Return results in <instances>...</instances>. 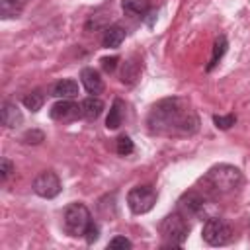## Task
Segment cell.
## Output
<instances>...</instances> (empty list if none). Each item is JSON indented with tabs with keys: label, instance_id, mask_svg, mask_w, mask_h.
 I'll return each instance as SVG.
<instances>
[{
	"label": "cell",
	"instance_id": "27",
	"mask_svg": "<svg viewBox=\"0 0 250 250\" xmlns=\"http://www.w3.org/2000/svg\"><path fill=\"white\" fill-rule=\"evenodd\" d=\"M100 62H102V68H104L105 72H109V74H111V72H115V68H117L119 57H115V55H113V57H104Z\"/></svg>",
	"mask_w": 250,
	"mask_h": 250
},
{
	"label": "cell",
	"instance_id": "26",
	"mask_svg": "<svg viewBox=\"0 0 250 250\" xmlns=\"http://www.w3.org/2000/svg\"><path fill=\"white\" fill-rule=\"evenodd\" d=\"M12 172H14V164H12V160L2 158V160H0V180L6 182V180L10 178Z\"/></svg>",
	"mask_w": 250,
	"mask_h": 250
},
{
	"label": "cell",
	"instance_id": "12",
	"mask_svg": "<svg viewBox=\"0 0 250 250\" xmlns=\"http://www.w3.org/2000/svg\"><path fill=\"white\" fill-rule=\"evenodd\" d=\"M51 96L59 100H72L78 96V82L72 78H62L51 86Z\"/></svg>",
	"mask_w": 250,
	"mask_h": 250
},
{
	"label": "cell",
	"instance_id": "5",
	"mask_svg": "<svg viewBox=\"0 0 250 250\" xmlns=\"http://www.w3.org/2000/svg\"><path fill=\"white\" fill-rule=\"evenodd\" d=\"M201 236L209 246H225L232 240V227L223 217H207Z\"/></svg>",
	"mask_w": 250,
	"mask_h": 250
},
{
	"label": "cell",
	"instance_id": "18",
	"mask_svg": "<svg viewBox=\"0 0 250 250\" xmlns=\"http://www.w3.org/2000/svg\"><path fill=\"white\" fill-rule=\"evenodd\" d=\"M121 6H123V12L129 14V16L145 18L150 12V2L148 0H123Z\"/></svg>",
	"mask_w": 250,
	"mask_h": 250
},
{
	"label": "cell",
	"instance_id": "1",
	"mask_svg": "<svg viewBox=\"0 0 250 250\" xmlns=\"http://www.w3.org/2000/svg\"><path fill=\"white\" fill-rule=\"evenodd\" d=\"M146 129L158 137H191L199 129V117L189 100L170 96L152 104L146 115Z\"/></svg>",
	"mask_w": 250,
	"mask_h": 250
},
{
	"label": "cell",
	"instance_id": "28",
	"mask_svg": "<svg viewBox=\"0 0 250 250\" xmlns=\"http://www.w3.org/2000/svg\"><path fill=\"white\" fill-rule=\"evenodd\" d=\"M146 16H148V18H146V25H148V27H152V23H154V18H156V12H152V10H150Z\"/></svg>",
	"mask_w": 250,
	"mask_h": 250
},
{
	"label": "cell",
	"instance_id": "3",
	"mask_svg": "<svg viewBox=\"0 0 250 250\" xmlns=\"http://www.w3.org/2000/svg\"><path fill=\"white\" fill-rule=\"evenodd\" d=\"M158 229H160L162 248H182L188 234H189V223L180 211L168 213L160 221Z\"/></svg>",
	"mask_w": 250,
	"mask_h": 250
},
{
	"label": "cell",
	"instance_id": "11",
	"mask_svg": "<svg viewBox=\"0 0 250 250\" xmlns=\"http://www.w3.org/2000/svg\"><path fill=\"white\" fill-rule=\"evenodd\" d=\"M0 121H2L4 127L16 129V127H20L23 123V115H21L20 107L14 102H4L2 109H0Z\"/></svg>",
	"mask_w": 250,
	"mask_h": 250
},
{
	"label": "cell",
	"instance_id": "15",
	"mask_svg": "<svg viewBox=\"0 0 250 250\" xmlns=\"http://www.w3.org/2000/svg\"><path fill=\"white\" fill-rule=\"evenodd\" d=\"M80 109H82V119L96 121L104 111V102L98 96H90V98L80 102Z\"/></svg>",
	"mask_w": 250,
	"mask_h": 250
},
{
	"label": "cell",
	"instance_id": "10",
	"mask_svg": "<svg viewBox=\"0 0 250 250\" xmlns=\"http://www.w3.org/2000/svg\"><path fill=\"white\" fill-rule=\"evenodd\" d=\"M80 82H82V86L86 88V92L92 94V96H98V94L104 92V78H102L100 72H98L96 68H92V66H84V68L80 70Z\"/></svg>",
	"mask_w": 250,
	"mask_h": 250
},
{
	"label": "cell",
	"instance_id": "7",
	"mask_svg": "<svg viewBox=\"0 0 250 250\" xmlns=\"http://www.w3.org/2000/svg\"><path fill=\"white\" fill-rule=\"evenodd\" d=\"M211 199L199 188H193V189H188L186 193H182V197L178 199L176 211H180L186 219H193V217H199L205 211V205Z\"/></svg>",
	"mask_w": 250,
	"mask_h": 250
},
{
	"label": "cell",
	"instance_id": "2",
	"mask_svg": "<svg viewBox=\"0 0 250 250\" xmlns=\"http://www.w3.org/2000/svg\"><path fill=\"white\" fill-rule=\"evenodd\" d=\"M201 191L211 199H219L234 193L242 186V172L232 164H215L199 180Z\"/></svg>",
	"mask_w": 250,
	"mask_h": 250
},
{
	"label": "cell",
	"instance_id": "23",
	"mask_svg": "<svg viewBox=\"0 0 250 250\" xmlns=\"http://www.w3.org/2000/svg\"><path fill=\"white\" fill-rule=\"evenodd\" d=\"M213 123H215L217 129L227 131L236 123V115H232V113H229V115H213Z\"/></svg>",
	"mask_w": 250,
	"mask_h": 250
},
{
	"label": "cell",
	"instance_id": "17",
	"mask_svg": "<svg viewBox=\"0 0 250 250\" xmlns=\"http://www.w3.org/2000/svg\"><path fill=\"white\" fill-rule=\"evenodd\" d=\"M227 47H229L227 37H225V35H219V37L215 39V43H213V53H211L209 64L205 66V70H207V72H211V70L219 64V61H221V59H223V55L227 53Z\"/></svg>",
	"mask_w": 250,
	"mask_h": 250
},
{
	"label": "cell",
	"instance_id": "24",
	"mask_svg": "<svg viewBox=\"0 0 250 250\" xmlns=\"http://www.w3.org/2000/svg\"><path fill=\"white\" fill-rule=\"evenodd\" d=\"M117 248H121V250H129V248H133V242L127 238V236H113L109 242H107V250H117Z\"/></svg>",
	"mask_w": 250,
	"mask_h": 250
},
{
	"label": "cell",
	"instance_id": "16",
	"mask_svg": "<svg viewBox=\"0 0 250 250\" xmlns=\"http://www.w3.org/2000/svg\"><path fill=\"white\" fill-rule=\"evenodd\" d=\"M141 70H143L141 61H137V57H131L121 66V82L123 84H135L141 76Z\"/></svg>",
	"mask_w": 250,
	"mask_h": 250
},
{
	"label": "cell",
	"instance_id": "22",
	"mask_svg": "<svg viewBox=\"0 0 250 250\" xmlns=\"http://www.w3.org/2000/svg\"><path fill=\"white\" fill-rule=\"evenodd\" d=\"M45 141V133L39 131V129H29L21 135V143L23 145H39Z\"/></svg>",
	"mask_w": 250,
	"mask_h": 250
},
{
	"label": "cell",
	"instance_id": "14",
	"mask_svg": "<svg viewBox=\"0 0 250 250\" xmlns=\"http://www.w3.org/2000/svg\"><path fill=\"white\" fill-rule=\"evenodd\" d=\"M125 29L121 25H107L102 33V45L105 49H117L125 41Z\"/></svg>",
	"mask_w": 250,
	"mask_h": 250
},
{
	"label": "cell",
	"instance_id": "4",
	"mask_svg": "<svg viewBox=\"0 0 250 250\" xmlns=\"http://www.w3.org/2000/svg\"><path fill=\"white\" fill-rule=\"evenodd\" d=\"M92 221H94L92 213L82 201H74V203L66 205V209L62 213V229L68 236H74V238L84 236V232Z\"/></svg>",
	"mask_w": 250,
	"mask_h": 250
},
{
	"label": "cell",
	"instance_id": "13",
	"mask_svg": "<svg viewBox=\"0 0 250 250\" xmlns=\"http://www.w3.org/2000/svg\"><path fill=\"white\" fill-rule=\"evenodd\" d=\"M125 111H127L125 102H123V100H119V98H115V100H113V104H111V107H109V113H107V117H105V127H107L109 131L119 129V127L123 125Z\"/></svg>",
	"mask_w": 250,
	"mask_h": 250
},
{
	"label": "cell",
	"instance_id": "25",
	"mask_svg": "<svg viewBox=\"0 0 250 250\" xmlns=\"http://www.w3.org/2000/svg\"><path fill=\"white\" fill-rule=\"evenodd\" d=\"M98 238H100V227H98V223H96V221H92V223L88 225L86 232H84V240H86L88 244H94Z\"/></svg>",
	"mask_w": 250,
	"mask_h": 250
},
{
	"label": "cell",
	"instance_id": "21",
	"mask_svg": "<svg viewBox=\"0 0 250 250\" xmlns=\"http://www.w3.org/2000/svg\"><path fill=\"white\" fill-rule=\"evenodd\" d=\"M115 150H117L119 156H129V154H133V150H135V143L131 141L129 135H121V137H117V141H115Z\"/></svg>",
	"mask_w": 250,
	"mask_h": 250
},
{
	"label": "cell",
	"instance_id": "20",
	"mask_svg": "<svg viewBox=\"0 0 250 250\" xmlns=\"http://www.w3.org/2000/svg\"><path fill=\"white\" fill-rule=\"evenodd\" d=\"M21 102H23V105H25L29 111L37 113V111L43 107V104H45V94H43L41 90H33V92H29V94H25Z\"/></svg>",
	"mask_w": 250,
	"mask_h": 250
},
{
	"label": "cell",
	"instance_id": "19",
	"mask_svg": "<svg viewBox=\"0 0 250 250\" xmlns=\"http://www.w3.org/2000/svg\"><path fill=\"white\" fill-rule=\"evenodd\" d=\"M25 2H27V0H0V16H2L4 20L18 18V16L23 12Z\"/></svg>",
	"mask_w": 250,
	"mask_h": 250
},
{
	"label": "cell",
	"instance_id": "6",
	"mask_svg": "<svg viewBox=\"0 0 250 250\" xmlns=\"http://www.w3.org/2000/svg\"><path fill=\"white\" fill-rule=\"evenodd\" d=\"M156 199H158V191L148 184L146 186H135L127 193V205L135 215L148 213L154 207Z\"/></svg>",
	"mask_w": 250,
	"mask_h": 250
},
{
	"label": "cell",
	"instance_id": "8",
	"mask_svg": "<svg viewBox=\"0 0 250 250\" xmlns=\"http://www.w3.org/2000/svg\"><path fill=\"white\" fill-rule=\"evenodd\" d=\"M31 188H33V191H35L39 197H43V199H53V197H57V195L61 193L62 184H61V178L57 176V172H53V170H43L41 174L35 176Z\"/></svg>",
	"mask_w": 250,
	"mask_h": 250
},
{
	"label": "cell",
	"instance_id": "9",
	"mask_svg": "<svg viewBox=\"0 0 250 250\" xmlns=\"http://www.w3.org/2000/svg\"><path fill=\"white\" fill-rule=\"evenodd\" d=\"M49 117L55 119V121L68 123V121H74V119L82 117V109H80V104H76L72 100H59L57 104L51 105Z\"/></svg>",
	"mask_w": 250,
	"mask_h": 250
}]
</instances>
